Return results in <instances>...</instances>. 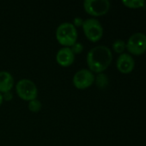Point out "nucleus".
<instances>
[{
  "instance_id": "1",
  "label": "nucleus",
  "mask_w": 146,
  "mask_h": 146,
  "mask_svg": "<svg viewBox=\"0 0 146 146\" xmlns=\"http://www.w3.org/2000/svg\"><path fill=\"white\" fill-rule=\"evenodd\" d=\"M113 54L106 45H97L90 49L86 56L88 69L92 73H103L111 64Z\"/></svg>"
},
{
  "instance_id": "2",
  "label": "nucleus",
  "mask_w": 146,
  "mask_h": 146,
  "mask_svg": "<svg viewBox=\"0 0 146 146\" xmlns=\"http://www.w3.org/2000/svg\"><path fill=\"white\" fill-rule=\"evenodd\" d=\"M55 37L63 47H71L77 41V30L71 22H63L58 26Z\"/></svg>"
},
{
  "instance_id": "3",
  "label": "nucleus",
  "mask_w": 146,
  "mask_h": 146,
  "mask_svg": "<svg viewBox=\"0 0 146 146\" xmlns=\"http://www.w3.org/2000/svg\"><path fill=\"white\" fill-rule=\"evenodd\" d=\"M15 92L21 99L28 102L37 98L38 88L33 80L29 79H22L15 84Z\"/></svg>"
},
{
  "instance_id": "4",
  "label": "nucleus",
  "mask_w": 146,
  "mask_h": 146,
  "mask_svg": "<svg viewBox=\"0 0 146 146\" xmlns=\"http://www.w3.org/2000/svg\"><path fill=\"white\" fill-rule=\"evenodd\" d=\"M82 28L85 37L93 43L99 41L103 36L102 25L96 18H88L84 20Z\"/></svg>"
},
{
  "instance_id": "5",
  "label": "nucleus",
  "mask_w": 146,
  "mask_h": 146,
  "mask_svg": "<svg viewBox=\"0 0 146 146\" xmlns=\"http://www.w3.org/2000/svg\"><path fill=\"white\" fill-rule=\"evenodd\" d=\"M110 6L111 4L108 0H85L83 2L85 12L94 17L106 15L110 9Z\"/></svg>"
},
{
  "instance_id": "6",
  "label": "nucleus",
  "mask_w": 146,
  "mask_h": 146,
  "mask_svg": "<svg viewBox=\"0 0 146 146\" xmlns=\"http://www.w3.org/2000/svg\"><path fill=\"white\" fill-rule=\"evenodd\" d=\"M126 49L135 56H140L146 51V35L143 33L132 34L126 43Z\"/></svg>"
},
{
  "instance_id": "7",
  "label": "nucleus",
  "mask_w": 146,
  "mask_h": 146,
  "mask_svg": "<svg viewBox=\"0 0 146 146\" xmlns=\"http://www.w3.org/2000/svg\"><path fill=\"white\" fill-rule=\"evenodd\" d=\"M95 74L88 68L79 69L75 73L72 78V83L75 88L85 90L90 87L95 82Z\"/></svg>"
},
{
  "instance_id": "8",
  "label": "nucleus",
  "mask_w": 146,
  "mask_h": 146,
  "mask_svg": "<svg viewBox=\"0 0 146 146\" xmlns=\"http://www.w3.org/2000/svg\"><path fill=\"white\" fill-rule=\"evenodd\" d=\"M116 67L120 73L129 74L135 67V61L132 55L128 53H122L116 60Z\"/></svg>"
},
{
  "instance_id": "9",
  "label": "nucleus",
  "mask_w": 146,
  "mask_h": 146,
  "mask_svg": "<svg viewBox=\"0 0 146 146\" xmlns=\"http://www.w3.org/2000/svg\"><path fill=\"white\" fill-rule=\"evenodd\" d=\"M56 62L63 67L67 68L72 65L75 61V55L71 51L70 47H63L58 50L56 53Z\"/></svg>"
},
{
  "instance_id": "10",
  "label": "nucleus",
  "mask_w": 146,
  "mask_h": 146,
  "mask_svg": "<svg viewBox=\"0 0 146 146\" xmlns=\"http://www.w3.org/2000/svg\"><path fill=\"white\" fill-rule=\"evenodd\" d=\"M15 86L12 74L8 71H0V93L11 92Z\"/></svg>"
},
{
  "instance_id": "11",
  "label": "nucleus",
  "mask_w": 146,
  "mask_h": 146,
  "mask_svg": "<svg viewBox=\"0 0 146 146\" xmlns=\"http://www.w3.org/2000/svg\"><path fill=\"white\" fill-rule=\"evenodd\" d=\"M94 83L99 89L103 90L108 86L109 80H108V77L107 76V74H105L104 73H100V74H97L96 76H95Z\"/></svg>"
},
{
  "instance_id": "12",
  "label": "nucleus",
  "mask_w": 146,
  "mask_h": 146,
  "mask_svg": "<svg viewBox=\"0 0 146 146\" xmlns=\"http://www.w3.org/2000/svg\"><path fill=\"white\" fill-rule=\"evenodd\" d=\"M122 3L131 9H139L145 7V0H123Z\"/></svg>"
},
{
  "instance_id": "13",
  "label": "nucleus",
  "mask_w": 146,
  "mask_h": 146,
  "mask_svg": "<svg viewBox=\"0 0 146 146\" xmlns=\"http://www.w3.org/2000/svg\"><path fill=\"white\" fill-rule=\"evenodd\" d=\"M41 108H42L41 102L38 98H35V99L28 101V110L30 112H32V113H38V112L40 111Z\"/></svg>"
},
{
  "instance_id": "14",
  "label": "nucleus",
  "mask_w": 146,
  "mask_h": 146,
  "mask_svg": "<svg viewBox=\"0 0 146 146\" xmlns=\"http://www.w3.org/2000/svg\"><path fill=\"white\" fill-rule=\"evenodd\" d=\"M113 50L119 54L124 53V50H126V42L122 39H116L113 43Z\"/></svg>"
},
{
  "instance_id": "15",
  "label": "nucleus",
  "mask_w": 146,
  "mask_h": 146,
  "mask_svg": "<svg viewBox=\"0 0 146 146\" xmlns=\"http://www.w3.org/2000/svg\"><path fill=\"white\" fill-rule=\"evenodd\" d=\"M70 48H71V51L73 52V54L76 56V55H79V54H81V53L83 52V49H84V46H83V44L82 43L77 41V42H76L75 44H73Z\"/></svg>"
},
{
  "instance_id": "16",
  "label": "nucleus",
  "mask_w": 146,
  "mask_h": 146,
  "mask_svg": "<svg viewBox=\"0 0 146 146\" xmlns=\"http://www.w3.org/2000/svg\"><path fill=\"white\" fill-rule=\"evenodd\" d=\"M83 21H84V20H83V18H81V17H79V16H77V17H75V18L73 19L72 25H73L76 28H77V27H83Z\"/></svg>"
},
{
  "instance_id": "17",
  "label": "nucleus",
  "mask_w": 146,
  "mask_h": 146,
  "mask_svg": "<svg viewBox=\"0 0 146 146\" xmlns=\"http://www.w3.org/2000/svg\"><path fill=\"white\" fill-rule=\"evenodd\" d=\"M3 101H8V102L10 101L13 98L12 92H8L3 93Z\"/></svg>"
},
{
  "instance_id": "18",
  "label": "nucleus",
  "mask_w": 146,
  "mask_h": 146,
  "mask_svg": "<svg viewBox=\"0 0 146 146\" xmlns=\"http://www.w3.org/2000/svg\"><path fill=\"white\" fill-rule=\"evenodd\" d=\"M3 103V94L0 93V106L2 105V104Z\"/></svg>"
}]
</instances>
